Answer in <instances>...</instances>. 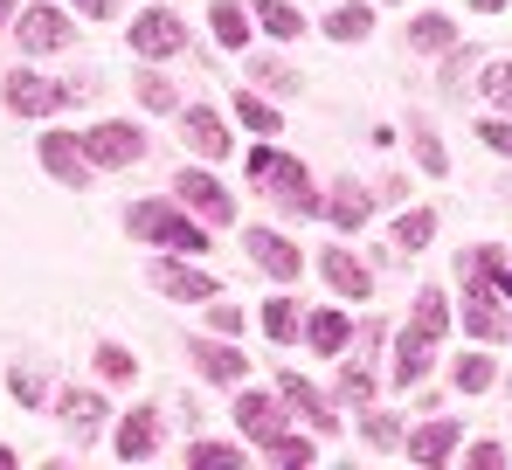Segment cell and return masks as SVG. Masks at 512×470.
<instances>
[{
  "instance_id": "6da1fadb",
  "label": "cell",
  "mask_w": 512,
  "mask_h": 470,
  "mask_svg": "<svg viewBox=\"0 0 512 470\" xmlns=\"http://www.w3.org/2000/svg\"><path fill=\"white\" fill-rule=\"evenodd\" d=\"M443 325H450V298H443V291H423V298H416V318H409V332L395 339V381H402V388L429 374V353H436Z\"/></svg>"
},
{
  "instance_id": "7a4b0ae2",
  "label": "cell",
  "mask_w": 512,
  "mask_h": 470,
  "mask_svg": "<svg viewBox=\"0 0 512 470\" xmlns=\"http://www.w3.org/2000/svg\"><path fill=\"white\" fill-rule=\"evenodd\" d=\"M250 180H256V187H270V194H277L284 208H298V215L312 208V173H305L291 153H277V146H256V153H250Z\"/></svg>"
},
{
  "instance_id": "3957f363",
  "label": "cell",
  "mask_w": 512,
  "mask_h": 470,
  "mask_svg": "<svg viewBox=\"0 0 512 470\" xmlns=\"http://www.w3.org/2000/svg\"><path fill=\"white\" fill-rule=\"evenodd\" d=\"M125 222H132V235L160 242V249H173V256H201V249H208V235L194 229L187 215H173V208H160V201H139V208H132Z\"/></svg>"
},
{
  "instance_id": "277c9868",
  "label": "cell",
  "mask_w": 512,
  "mask_h": 470,
  "mask_svg": "<svg viewBox=\"0 0 512 470\" xmlns=\"http://www.w3.org/2000/svg\"><path fill=\"white\" fill-rule=\"evenodd\" d=\"M0 97H7V111H21V118H49V111H63L70 97H84V83H42L35 70H14V77L0 83Z\"/></svg>"
},
{
  "instance_id": "5b68a950",
  "label": "cell",
  "mask_w": 512,
  "mask_h": 470,
  "mask_svg": "<svg viewBox=\"0 0 512 470\" xmlns=\"http://www.w3.org/2000/svg\"><path fill=\"white\" fill-rule=\"evenodd\" d=\"M84 153L90 166H132V159H146V132L125 125V118H104V125L84 132Z\"/></svg>"
},
{
  "instance_id": "8992f818",
  "label": "cell",
  "mask_w": 512,
  "mask_h": 470,
  "mask_svg": "<svg viewBox=\"0 0 512 470\" xmlns=\"http://www.w3.org/2000/svg\"><path fill=\"white\" fill-rule=\"evenodd\" d=\"M173 194H180V201H187L201 222H215V229H222V222H236V201H229V187H222L215 173H201V166H187V173L173 180Z\"/></svg>"
},
{
  "instance_id": "52a82bcc",
  "label": "cell",
  "mask_w": 512,
  "mask_h": 470,
  "mask_svg": "<svg viewBox=\"0 0 512 470\" xmlns=\"http://www.w3.org/2000/svg\"><path fill=\"white\" fill-rule=\"evenodd\" d=\"M180 146H187L194 159H222V153H229V125H222V111L187 104V111H180Z\"/></svg>"
},
{
  "instance_id": "ba28073f",
  "label": "cell",
  "mask_w": 512,
  "mask_h": 470,
  "mask_svg": "<svg viewBox=\"0 0 512 470\" xmlns=\"http://www.w3.org/2000/svg\"><path fill=\"white\" fill-rule=\"evenodd\" d=\"M132 49H139V56H180V49H187V28L173 21L167 7H146V14L132 21Z\"/></svg>"
},
{
  "instance_id": "9c48e42d",
  "label": "cell",
  "mask_w": 512,
  "mask_h": 470,
  "mask_svg": "<svg viewBox=\"0 0 512 470\" xmlns=\"http://www.w3.org/2000/svg\"><path fill=\"white\" fill-rule=\"evenodd\" d=\"M153 284H160V298H180V305H208L215 298V277L208 270H194V263H153Z\"/></svg>"
},
{
  "instance_id": "30bf717a",
  "label": "cell",
  "mask_w": 512,
  "mask_h": 470,
  "mask_svg": "<svg viewBox=\"0 0 512 470\" xmlns=\"http://www.w3.org/2000/svg\"><path fill=\"white\" fill-rule=\"evenodd\" d=\"M14 35H21V49H28V56H49V49H63V42H70V14H56V7H28Z\"/></svg>"
},
{
  "instance_id": "8fae6325",
  "label": "cell",
  "mask_w": 512,
  "mask_h": 470,
  "mask_svg": "<svg viewBox=\"0 0 512 470\" xmlns=\"http://www.w3.org/2000/svg\"><path fill=\"white\" fill-rule=\"evenodd\" d=\"M42 166H49L63 187H84L90 180V153H84V139H70V132H49V139H42Z\"/></svg>"
},
{
  "instance_id": "7c38bea8",
  "label": "cell",
  "mask_w": 512,
  "mask_h": 470,
  "mask_svg": "<svg viewBox=\"0 0 512 470\" xmlns=\"http://www.w3.org/2000/svg\"><path fill=\"white\" fill-rule=\"evenodd\" d=\"M319 270H326V284L340 291L346 305H360V298L374 291V277H367V263H360L353 249H326V256H319Z\"/></svg>"
},
{
  "instance_id": "4fadbf2b",
  "label": "cell",
  "mask_w": 512,
  "mask_h": 470,
  "mask_svg": "<svg viewBox=\"0 0 512 470\" xmlns=\"http://www.w3.org/2000/svg\"><path fill=\"white\" fill-rule=\"evenodd\" d=\"M277 394H284V401H291V408H298V415H305L312 429H326V436L340 429V415H333V401H326V394L312 388L305 374H284V381H277Z\"/></svg>"
},
{
  "instance_id": "5bb4252c",
  "label": "cell",
  "mask_w": 512,
  "mask_h": 470,
  "mask_svg": "<svg viewBox=\"0 0 512 470\" xmlns=\"http://www.w3.org/2000/svg\"><path fill=\"white\" fill-rule=\"evenodd\" d=\"M250 256H256V270H270L277 284H291V277L305 270V256H298L284 235H270V229H250Z\"/></svg>"
},
{
  "instance_id": "9a60e30c",
  "label": "cell",
  "mask_w": 512,
  "mask_h": 470,
  "mask_svg": "<svg viewBox=\"0 0 512 470\" xmlns=\"http://www.w3.org/2000/svg\"><path fill=\"white\" fill-rule=\"evenodd\" d=\"M194 367H201L208 381H222V388H236V381L250 374V360H243L229 339H222V346H215V339H194Z\"/></svg>"
},
{
  "instance_id": "2e32d148",
  "label": "cell",
  "mask_w": 512,
  "mask_h": 470,
  "mask_svg": "<svg viewBox=\"0 0 512 470\" xmlns=\"http://www.w3.org/2000/svg\"><path fill=\"white\" fill-rule=\"evenodd\" d=\"M153 450H160V415H153V408H132V415L118 422V457L139 464V457H153Z\"/></svg>"
},
{
  "instance_id": "e0dca14e",
  "label": "cell",
  "mask_w": 512,
  "mask_h": 470,
  "mask_svg": "<svg viewBox=\"0 0 512 470\" xmlns=\"http://www.w3.org/2000/svg\"><path fill=\"white\" fill-rule=\"evenodd\" d=\"M236 422H243V436H256V443L284 436V415H277L270 394H243V401H236Z\"/></svg>"
},
{
  "instance_id": "ac0fdd59",
  "label": "cell",
  "mask_w": 512,
  "mask_h": 470,
  "mask_svg": "<svg viewBox=\"0 0 512 470\" xmlns=\"http://www.w3.org/2000/svg\"><path fill=\"white\" fill-rule=\"evenodd\" d=\"M326 215H333V229H360V222L374 215V194H367L360 180H340L333 201H326Z\"/></svg>"
},
{
  "instance_id": "d6986e66",
  "label": "cell",
  "mask_w": 512,
  "mask_h": 470,
  "mask_svg": "<svg viewBox=\"0 0 512 470\" xmlns=\"http://www.w3.org/2000/svg\"><path fill=\"white\" fill-rule=\"evenodd\" d=\"M450 450H457V422H423V429L409 436V457H416V464H443Z\"/></svg>"
},
{
  "instance_id": "ffe728a7",
  "label": "cell",
  "mask_w": 512,
  "mask_h": 470,
  "mask_svg": "<svg viewBox=\"0 0 512 470\" xmlns=\"http://www.w3.org/2000/svg\"><path fill=\"white\" fill-rule=\"evenodd\" d=\"M104 415H111V408H104L97 394H63V422H70V436H77V443H90V436L104 429Z\"/></svg>"
},
{
  "instance_id": "44dd1931",
  "label": "cell",
  "mask_w": 512,
  "mask_h": 470,
  "mask_svg": "<svg viewBox=\"0 0 512 470\" xmlns=\"http://www.w3.org/2000/svg\"><path fill=\"white\" fill-rule=\"evenodd\" d=\"M250 7H256V21L270 28V42H298V35H305V14H298L291 0H250Z\"/></svg>"
},
{
  "instance_id": "7402d4cb",
  "label": "cell",
  "mask_w": 512,
  "mask_h": 470,
  "mask_svg": "<svg viewBox=\"0 0 512 470\" xmlns=\"http://www.w3.org/2000/svg\"><path fill=\"white\" fill-rule=\"evenodd\" d=\"M450 42H457V28H450L443 14H416V21H409V49H423V56H443Z\"/></svg>"
},
{
  "instance_id": "603a6c76",
  "label": "cell",
  "mask_w": 512,
  "mask_h": 470,
  "mask_svg": "<svg viewBox=\"0 0 512 470\" xmlns=\"http://www.w3.org/2000/svg\"><path fill=\"white\" fill-rule=\"evenodd\" d=\"M208 28H215V42H222V49H243V42H250V21H243V7H236V0H215V7H208Z\"/></svg>"
},
{
  "instance_id": "cb8c5ba5",
  "label": "cell",
  "mask_w": 512,
  "mask_h": 470,
  "mask_svg": "<svg viewBox=\"0 0 512 470\" xmlns=\"http://www.w3.org/2000/svg\"><path fill=\"white\" fill-rule=\"evenodd\" d=\"M464 325H471L478 339H492V346H499V339H506V332H512V318L499 312L492 298H471V305H464Z\"/></svg>"
},
{
  "instance_id": "d4e9b609",
  "label": "cell",
  "mask_w": 512,
  "mask_h": 470,
  "mask_svg": "<svg viewBox=\"0 0 512 470\" xmlns=\"http://www.w3.org/2000/svg\"><path fill=\"white\" fill-rule=\"evenodd\" d=\"M346 332H353V325H346V312H312V318H305V339H312L319 353H340Z\"/></svg>"
},
{
  "instance_id": "484cf974",
  "label": "cell",
  "mask_w": 512,
  "mask_h": 470,
  "mask_svg": "<svg viewBox=\"0 0 512 470\" xmlns=\"http://www.w3.org/2000/svg\"><path fill=\"white\" fill-rule=\"evenodd\" d=\"M429 235H436V208H409V215L395 222V249H423Z\"/></svg>"
},
{
  "instance_id": "4316f807",
  "label": "cell",
  "mask_w": 512,
  "mask_h": 470,
  "mask_svg": "<svg viewBox=\"0 0 512 470\" xmlns=\"http://www.w3.org/2000/svg\"><path fill=\"white\" fill-rule=\"evenodd\" d=\"M367 28H374L367 7H333V14H326V35H333V42H360Z\"/></svg>"
},
{
  "instance_id": "83f0119b",
  "label": "cell",
  "mask_w": 512,
  "mask_h": 470,
  "mask_svg": "<svg viewBox=\"0 0 512 470\" xmlns=\"http://www.w3.org/2000/svg\"><path fill=\"white\" fill-rule=\"evenodd\" d=\"M236 118H243L250 132H263V139H277V104H263L256 90H243V97H236Z\"/></svg>"
},
{
  "instance_id": "f1b7e54d",
  "label": "cell",
  "mask_w": 512,
  "mask_h": 470,
  "mask_svg": "<svg viewBox=\"0 0 512 470\" xmlns=\"http://www.w3.org/2000/svg\"><path fill=\"white\" fill-rule=\"evenodd\" d=\"M478 90L492 97V111H512V63H485L478 70Z\"/></svg>"
},
{
  "instance_id": "f546056e",
  "label": "cell",
  "mask_w": 512,
  "mask_h": 470,
  "mask_svg": "<svg viewBox=\"0 0 512 470\" xmlns=\"http://www.w3.org/2000/svg\"><path fill=\"white\" fill-rule=\"evenodd\" d=\"M263 332H270V339H298V332H305V318H298L291 298H277V305H263Z\"/></svg>"
},
{
  "instance_id": "4dcf8cb0",
  "label": "cell",
  "mask_w": 512,
  "mask_h": 470,
  "mask_svg": "<svg viewBox=\"0 0 512 470\" xmlns=\"http://www.w3.org/2000/svg\"><path fill=\"white\" fill-rule=\"evenodd\" d=\"M139 104H146V111H173V104H180V97H173V83L160 77V70H139Z\"/></svg>"
},
{
  "instance_id": "1f68e13d",
  "label": "cell",
  "mask_w": 512,
  "mask_h": 470,
  "mask_svg": "<svg viewBox=\"0 0 512 470\" xmlns=\"http://www.w3.org/2000/svg\"><path fill=\"white\" fill-rule=\"evenodd\" d=\"M457 388L485 394V388H492V360H485V353H464V360H457Z\"/></svg>"
},
{
  "instance_id": "d6a6232c",
  "label": "cell",
  "mask_w": 512,
  "mask_h": 470,
  "mask_svg": "<svg viewBox=\"0 0 512 470\" xmlns=\"http://www.w3.org/2000/svg\"><path fill=\"white\" fill-rule=\"evenodd\" d=\"M243 450L236 443H194V470H236Z\"/></svg>"
},
{
  "instance_id": "836d02e7",
  "label": "cell",
  "mask_w": 512,
  "mask_h": 470,
  "mask_svg": "<svg viewBox=\"0 0 512 470\" xmlns=\"http://www.w3.org/2000/svg\"><path fill=\"white\" fill-rule=\"evenodd\" d=\"M97 374H104V381H132V374H139V360H132L125 346H97Z\"/></svg>"
},
{
  "instance_id": "e575fe53",
  "label": "cell",
  "mask_w": 512,
  "mask_h": 470,
  "mask_svg": "<svg viewBox=\"0 0 512 470\" xmlns=\"http://www.w3.org/2000/svg\"><path fill=\"white\" fill-rule=\"evenodd\" d=\"M250 77H256V83H270V90H298V70H291V63H270V56H256Z\"/></svg>"
},
{
  "instance_id": "d590c367",
  "label": "cell",
  "mask_w": 512,
  "mask_h": 470,
  "mask_svg": "<svg viewBox=\"0 0 512 470\" xmlns=\"http://www.w3.org/2000/svg\"><path fill=\"white\" fill-rule=\"evenodd\" d=\"M478 139H485V153L512 159V118H485V125H478Z\"/></svg>"
},
{
  "instance_id": "8d00e7d4",
  "label": "cell",
  "mask_w": 512,
  "mask_h": 470,
  "mask_svg": "<svg viewBox=\"0 0 512 470\" xmlns=\"http://www.w3.org/2000/svg\"><path fill=\"white\" fill-rule=\"evenodd\" d=\"M416 159H423L429 173H443V166H450V153L436 146V132H429V125H416Z\"/></svg>"
},
{
  "instance_id": "74e56055",
  "label": "cell",
  "mask_w": 512,
  "mask_h": 470,
  "mask_svg": "<svg viewBox=\"0 0 512 470\" xmlns=\"http://www.w3.org/2000/svg\"><path fill=\"white\" fill-rule=\"evenodd\" d=\"M263 450H270L277 464H305V457H312V443H298V436H270Z\"/></svg>"
},
{
  "instance_id": "f35d334b",
  "label": "cell",
  "mask_w": 512,
  "mask_h": 470,
  "mask_svg": "<svg viewBox=\"0 0 512 470\" xmlns=\"http://www.w3.org/2000/svg\"><path fill=\"white\" fill-rule=\"evenodd\" d=\"M464 464H471V470H499V464H506V450H499V443H471Z\"/></svg>"
},
{
  "instance_id": "ab89813d",
  "label": "cell",
  "mask_w": 512,
  "mask_h": 470,
  "mask_svg": "<svg viewBox=\"0 0 512 470\" xmlns=\"http://www.w3.org/2000/svg\"><path fill=\"white\" fill-rule=\"evenodd\" d=\"M367 443H381V450H388V443H402V429H395L388 415H367Z\"/></svg>"
},
{
  "instance_id": "60d3db41",
  "label": "cell",
  "mask_w": 512,
  "mask_h": 470,
  "mask_svg": "<svg viewBox=\"0 0 512 470\" xmlns=\"http://www.w3.org/2000/svg\"><path fill=\"white\" fill-rule=\"evenodd\" d=\"M346 394H353V401H367V394H374V374H367V367H353V374H346Z\"/></svg>"
},
{
  "instance_id": "b9f144b4",
  "label": "cell",
  "mask_w": 512,
  "mask_h": 470,
  "mask_svg": "<svg viewBox=\"0 0 512 470\" xmlns=\"http://www.w3.org/2000/svg\"><path fill=\"white\" fill-rule=\"evenodd\" d=\"M14 394H21V401H42V381H35L28 367H14Z\"/></svg>"
},
{
  "instance_id": "7bdbcfd3",
  "label": "cell",
  "mask_w": 512,
  "mask_h": 470,
  "mask_svg": "<svg viewBox=\"0 0 512 470\" xmlns=\"http://www.w3.org/2000/svg\"><path fill=\"white\" fill-rule=\"evenodd\" d=\"M77 7H84V14H97V21H104V14H118V0H77Z\"/></svg>"
},
{
  "instance_id": "ee69618b",
  "label": "cell",
  "mask_w": 512,
  "mask_h": 470,
  "mask_svg": "<svg viewBox=\"0 0 512 470\" xmlns=\"http://www.w3.org/2000/svg\"><path fill=\"white\" fill-rule=\"evenodd\" d=\"M492 284H499V291L512 298V270H499V263H492Z\"/></svg>"
},
{
  "instance_id": "f6af8a7d",
  "label": "cell",
  "mask_w": 512,
  "mask_h": 470,
  "mask_svg": "<svg viewBox=\"0 0 512 470\" xmlns=\"http://www.w3.org/2000/svg\"><path fill=\"white\" fill-rule=\"evenodd\" d=\"M471 7H485V14H499V7H506V0H471Z\"/></svg>"
},
{
  "instance_id": "bcb514c9",
  "label": "cell",
  "mask_w": 512,
  "mask_h": 470,
  "mask_svg": "<svg viewBox=\"0 0 512 470\" xmlns=\"http://www.w3.org/2000/svg\"><path fill=\"white\" fill-rule=\"evenodd\" d=\"M7 14H14V0H0V21H7Z\"/></svg>"
},
{
  "instance_id": "7dc6e473",
  "label": "cell",
  "mask_w": 512,
  "mask_h": 470,
  "mask_svg": "<svg viewBox=\"0 0 512 470\" xmlns=\"http://www.w3.org/2000/svg\"><path fill=\"white\" fill-rule=\"evenodd\" d=\"M7 464H14V450H0V470H7Z\"/></svg>"
}]
</instances>
